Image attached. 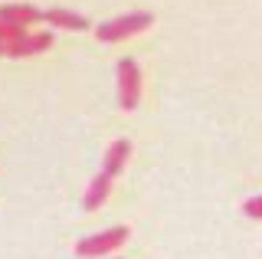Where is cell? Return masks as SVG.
Instances as JSON below:
<instances>
[{
    "mask_svg": "<svg viewBox=\"0 0 262 259\" xmlns=\"http://www.w3.org/2000/svg\"><path fill=\"white\" fill-rule=\"evenodd\" d=\"M151 23H154L151 13L138 10V13H125V17H115V20H108V23H98L95 36L102 39V43H118V39H128V36H135V33H141V30H147Z\"/></svg>",
    "mask_w": 262,
    "mask_h": 259,
    "instance_id": "cell-1",
    "label": "cell"
},
{
    "mask_svg": "<svg viewBox=\"0 0 262 259\" xmlns=\"http://www.w3.org/2000/svg\"><path fill=\"white\" fill-rule=\"evenodd\" d=\"M128 240V226H112V230H102V233H92V236L79 240L76 243V256L82 259H95V256H108L121 243Z\"/></svg>",
    "mask_w": 262,
    "mask_h": 259,
    "instance_id": "cell-2",
    "label": "cell"
},
{
    "mask_svg": "<svg viewBox=\"0 0 262 259\" xmlns=\"http://www.w3.org/2000/svg\"><path fill=\"white\" fill-rule=\"evenodd\" d=\"M115 79H118V102L121 109H138V102H141V69H138V62L125 56V59H118V69H115Z\"/></svg>",
    "mask_w": 262,
    "mask_h": 259,
    "instance_id": "cell-3",
    "label": "cell"
},
{
    "mask_svg": "<svg viewBox=\"0 0 262 259\" xmlns=\"http://www.w3.org/2000/svg\"><path fill=\"white\" fill-rule=\"evenodd\" d=\"M53 46V33H27L23 39H16V43L7 46V56L10 59H23V56H36Z\"/></svg>",
    "mask_w": 262,
    "mask_h": 259,
    "instance_id": "cell-4",
    "label": "cell"
},
{
    "mask_svg": "<svg viewBox=\"0 0 262 259\" xmlns=\"http://www.w3.org/2000/svg\"><path fill=\"white\" fill-rule=\"evenodd\" d=\"M39 20H43V13L30 4H4L0 7V23H10V27L27 30L30 23H39Z\"/></svg>",
    "mask_w": 262,
    "mask_h": 259,
    "instance_id": "cell-5",
    "label": "cell"
},
{
    "mask_svg": "<svg viewBox=\"0 0 262 259\" xmlns=\"http://www.w3.org/2000/svg\"><path fill=\"white\" fill-rule=\"evenodd\" d=\"M112 181L115 177H108L105 171H98L95 177H92V184H89V190H85V197H82V207L85 210H98L108 200V193H112Z\"/></svg>",
    "mask_w": 262,
    "mask_h": 259,
    "instance_id": "cell-6",
    "label": "cell"
},
{
    "mask_svg": "<svg viewBox=\"0 0 262 259\" xmlns=\"http://www.w3.org/2000/svg\"><path fill=\"white\" fill-rule=\"evenodd\" d=\"M131 155V141L128 138H115L108 144V151H105V164H102V171L108 174V177H118L121 174V167H125V161Z\"/></svg>",
    "mask_w": 262,
    "mask_h": 259,
    "instance_id": "cell-7",
    "label": "cell"
},
{
    "mask_svg": "<svg viewBox=\"0 0 262 259\" xmlns=\"http://www.w3.org/2000/svg\"><path fill=\"white\" fill-rule=\"evenodd\" d=\"M43 20L49 23V27H56V30H85V27H89L85 17H79V13L66 10V7H53V10H46Z\"/></svg>",
    "mask_w": 262,
    "mask_h": 259,
    "instance_id": "cell-8",
    "label": "cell"
},
{
    "mask_svg": "<svg viewBox=\"0 0 262 259\" xmlns=\"http://www.w3.org/2000/svg\"><path fill=\"white\" fill-rule=\"evenodd\" d=\"M23 36H27V30L10 27V23H0V43L4 46H10V43H16V39H23Z\"/></svg>",
    "mask_w": 262,
    "mask_h": 259,
    "instance_id": "cell-9",
    "label": "cell"
},
{
    "mask_svg": "<svg viewBox=\"0 0 262 259\" xmlns=\"http://www.w3.org/2000/svg\"><path fill=\"white\" fill-rule=\"evenodd\" d=\"M246 210V217H252V220H262V197H252V200H246L243 204Z\"/></svg>",
    "mask_w": 262,
    "mask_h": 259,
    "instance_id": "cell-10",
    "label": "cell"
},
{
    "mask_svg": "<svg viewBox=\"0 0 262 259\" xmlns=\"http://www.w3.org/2000/svg\"><path fill=\"white\" fill-rule=\"evenodd\" d=\"M0 56H7V46L4 43H0Z\"/></svg>",
    "mask_w": 262,
    "mask_h": 259,
    "instance_id": "cell-11",
    "label": "cell"
}]
</instances>
